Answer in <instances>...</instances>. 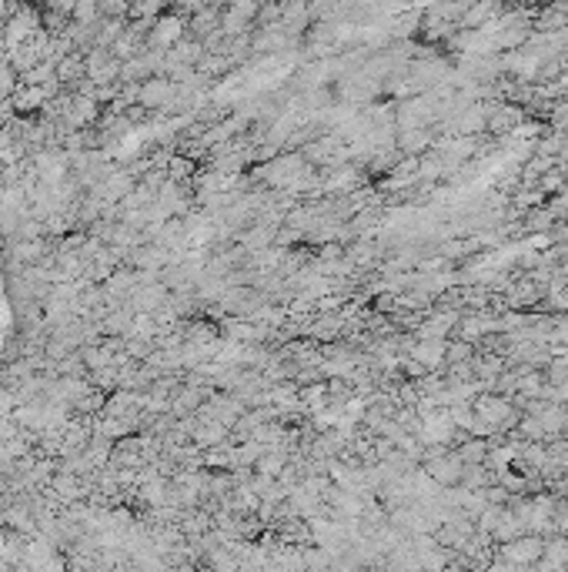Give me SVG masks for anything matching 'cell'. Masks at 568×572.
I'll return each mask as SVG.
<instances>
[{
  "instance_id": "1",
  "label": "cell",
  "mask_w": 568,
  "mask_h": 572,
  "mask_svg": "<svg viewBox=\"0 0 568 572\" xmlns=\"http://www.w3.org/2000/svg\"><path fill=\"white\" fill-rule=\"evenodd\" d=\"M542 553H545V546L538 539H531V542H511L508 549H505L508 559H525V562H535Z\"/></svg>"
},
{
  "instance_id": "2",
  "label": "cell",
  "mask_w": 568,
  "mask_h": 572,
  "mask_svg": "<svg viewBox=\"0 0 568 572\" xmlns=\"http://www.w3.org/2000/svg\"><path fill=\"white\" fill-rule=\"evenodd\" d=\"M488 572H511V569H508V566H502V562H498V566H492V569H488Z\"/></svg>"
}]
</instances>
